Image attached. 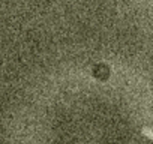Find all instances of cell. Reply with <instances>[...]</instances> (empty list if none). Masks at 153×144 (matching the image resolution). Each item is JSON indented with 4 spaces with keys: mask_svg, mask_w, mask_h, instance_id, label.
Returning a JSON list of instances; mask_svg holds the SVG:
<instances>
[{
    "mask_svg": "<svg viewBox=\"0 0 153 144\" xmlns=\"http://www.w3.org/2000/svg\"><path fill=\"white\" fill-rule=\"evenodd\" d=\"M144 135H146L147 138H152V137H153V135H152V129H149V128L144 129Z\"/></svg>",
    "mask_w": 153,
    "mask_h": 144,
    "instance_id": "1",
    "label": "cell"
}]
</instances>
